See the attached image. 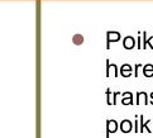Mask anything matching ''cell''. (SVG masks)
Returning a JSON list of instances; mask_svg holds the SVG:
<instances>
[{"mask_svg":"<svg viewBox=\"0 0 153 138\" xmlns=\"http://www.w3.org/2000/svg\"><path fill=\"white\" fill-rule=\"evenodd\" d=\"M119 128V125L117 123V120L114 119H109L106 122V138H109L110 133H114V132H117Z\"/></svg>","mask_w":153,"mask_h":138,"instance_id":"1","label":"cell"},{"mask_svg":"<svg viewBox=\"0 0 153 138\" xmlns=\"http://www.w3.org/2000/svg\"><path fill=\"white\" fill-rule=\"evenodd\" d=\"M137 104H144L147 105L148 104V95H147V92H143V91H139L137 92Z\"/></svg>","mask_w":153,"mask_h":138,"instance_id":"2","label":"cell"},{"mask_svg":"<svg viewBox=\"0 0 153 138\" xmlns=\"http://www.w3.org/2000/svg\"><path fill=\"white\" fill-rule=\"evenodd\" d=\"M119 94H120L119 91L111 94L110 89H106V103L109 104V105H113V100H111V98L114 99V105H115V104H117V95H119Z\"/></svg>","mask_w":153,"mask_h":138,"instance_id":"3","label":"cell"},{"mask_svg":"<svg viewBox=\"0 0 153 138\" xmlns=\"http://www.w3.org/2000/svg\"><path fill=\"white\" fill-rule=\"evenodd\" d=\"M123 100L122 104L123 105H133V94L132 92H123Z\"/></svg>","mask_w":153,"mask_h":138,"instance_id":"4","label":"cell"},{"mask_svg":"<svg viewBox=\"0 0 153 138\" xmlns=\"http://www.w3.org/2000/svg\"><path fill=\"white\" fill-rule=\"evenodd\" d=\"M106 75L108 76H118V69H117V65H109V61L106 60Z\"/></svg>","mask_w":153,"mask_h":138,"instance_id":"5","label":"cell"},{"mask_svg":"<svg viewBox=\"0 0 153 138\" xmlns=\"http://www.w3.org/2000/svg\"><path fill=\"white\" fill-rule=\"evenodd\" d=\"M120 131H122L123 133H129V132L132 131V122H130V120H123V122L120 123Z\"/></svg>","mask_w":153,"mask_h":138,"instance_id":"6","label":"cell"},{"mask_svg":"<svg viewBox=\"0 0 153 138\" xmlns=\"http://www.w3.org/2000/svg\"><path fill=\"white\" fill-rule=\"evenodd\" d=\"M120 74L123 77H129L132 76V67L129 65H123L122 69H120Z\"/></svg>","mask_w":153,"mask_h":138,"instance_id":"7","label":"cell"},{"mask_svg":"<svg viewBox=\"0 0 153 138\" xmlns=\"http://www.w3.org/2000/svg\"><path fill=\"white\" fill-rule=\"evenodd\" d=\"M120 38V34L118 32H108V48H109V43L111 41H118Z\"/></svg>","mask_w":153,"mask_h":138,"instance_id":"8","label":"cell"},{"mask_svg":"<svg viewBox=\"0 0 153 138\" xmlns=\"http://www.w3.org/2000/svg\"><path fill=\"white\" fill-rule=\"evenodd\" d=\"M124 48H127V49H132L133 47H134V40L132 37H127L124 40Z\"/></svg>","mask_w":153,"mask_h":138,"instance_id":"9","label":"cell"},{"mask_svg":"<svg viewBox=\"0 0 153 138\" xmlns=\"http://www.w3.org/2000/svg\"><path fill=\"white\" fill-rule=\"evenodd\" d=\"M143 74L146 77H152L153 76V66L149 63V65H146L144 69H143Z\"/></svg>","mask_w":153,"mask_h":138,"instance_id":"10","label":"cell"},{"mask_svg":"<svg viewBox=\"0 0 153 138\" xmlns=\"http://www.w3.org/2000/svg\"><path fill=\"white\" fill-rule=\"evenodd\" d=\"M139 122H140V132H143L146 128H144V127H146V123L143 122V115H139Z\"/></svg>","mask_w":153,"mask_h":138,"instance_id":"11","label":"cell"},{"mask_svg":"<svg viewBox=\"0 0 153 138\" xmlns=\"http://www.w3.org/2000/svg\"><path fill=\"white\" fill-rule=\"evenodd\" d=\"M74 42L75 43H81V42H82V37H81L80 34H77L76 37H74Z\"/></svg>","mask_w":153,"mask_h":138,"instance_id":"12","label":"cell"},{"mask_svg":"<svg viewBox=\"0 0 153 138\" xmlns=\"http://www.w3.org/2000/svg\"><path fill=\"white\" fill-rule=\"evenodd\" d=\"M138 125H139V123H138V119H135V123H134V131H135V133H137V132H139Z\"/></svg>","mask_w":153,"mask_h":138,"instance_id":"13","label":"cell"},{"mask_svg":"<svg viewBox=\"0 0 153 138\" xmlns=\"http://www.w3.org/2000/svg\"><path fill=\"white\" fill-rule=\"evenodd\" d=\"M140 66H142V65H135V71H134V76H135V77L138 76V70H139Z\"/></svg>","mask_w":153,"mask_h":138,"instance_id":"14","label":"cell"},{"mask_svg":"<svg viewBox=\"0 0 153 138\" xmlns=\"http://www.w3.org/2000/svg\"><path fill=\"white\" fill-rule=\"evenodd\" d=\"M149 98L152 99V101H151V104H152V105H153V92H151V94H149Z\"/></svg>","mask_w":153,"mask_h":138,"instance_id":"15","label":"cell"},{"mask_svg":"<svg viewBox=\"0 0 153 138\" xmlns=\"http://www.w3.org/2000/svg\"><path fill=\"white\" fill-rule=\"evenodd\" d=\"M152 122H153V120H152Z\"/></svg>","mask_w":153,"mask_h":138,"instance_id":"16","label":"cell"}]
</instances>
